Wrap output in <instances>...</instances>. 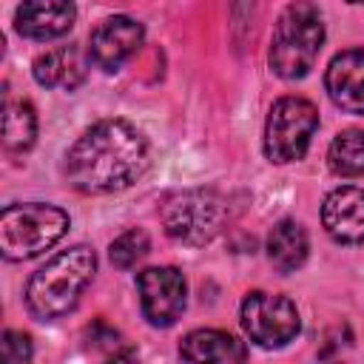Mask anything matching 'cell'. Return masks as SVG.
Listing matches in <instances>:
<instances>
[{
	"instance_id": "obj_1",
	"label": "cell",
	"mask_w": 364,
	"mask_h": 364,
	"mask_svg": "<svg viewBox=\"0 0 364 364\" xmlns=\"http://www.w3.org/2000/svg\"><path fill=\"white\" fill-rule=\"evenodd\" d=\"M148 168V142L125 119L94 122L68 151V185L88 196L131 188Z\"/></svg>"
},
{
	"instance_id": "obj_2",
	"label": "cell",
	"mask_w": 364,
	"mask_h": 364,
	"mask_svg": "<svg viewBox=\"0 0 364 364\" xmlns=\"http://www.w3.org/2000/svg\"><path fill=\"white\" fill-rule=\"evenodd\" d=\"M94 270H97V256L85 245L57 253L28 279L26 287L28 310L43 321H54L65 316L80 301V293L94 279Z\"/></svg>"
},
{
	"instance_id": "obj_3",
	"label": "cell",
	"mask_w": 364,
	"mask_h": 364,
	"mask_svg": "<svg viewBox=\"0 0 364 364\" xmlns=\"http://www.w3.org/2000/svg\"><path fill=\"white\" fill-rule=\"evenodd\" d=\"M321 43H324V23L318 9L307 0L290 3L273 28V40H270L273 71L284 80L304 77L313 68Z\"/></svg>"
},
{
	"instance_id": "obj_4",
	"label": "cell",
	"mask_w": 364,
	"mask_h": 364,
	"mask_svg": "<svg viewBox=\"0 0 364 364\" xmlns=\"http://www.w3.org/2000/svg\"><path fill=\"white\" fill-rule=\"evenodd\" d=\"M68 230V213L54 205H6L0 213V253L9 262L34 259Z\"/></svg>"
},
{
	"instance_id": "obj_5",
	"label": "cell",
	"mask_w": 364,
	"mask_h": 364,
	"mask_svg": "<svg viewBox=\"0 0 364 364\" xmlns=\"http://www.w3.org/2000/svg\"><path fill=\"white\" fill-rule=\"evenodd\" d=\"M318 128V111L304 97H282L264 122V154L270 162H296Z\"/></svg>"
},
{
	"instance_id": "obj_6",
	"label": "cell",
	"mask_w": 364,
	"mask_h": 364,
	"mask_svg": "<svg viewBox=\"0 0 364 364\" xmlns=\"http://www.w3.org/2000/svg\"><path fill=\"white\" fill-rule=\"evenodd\" d=\"M225 216H228V210H225L222 196L213 191H205V188L173 193L162 205L165 233L176 242H185V245L210 242L222 230Z\"/></svg>"
},
{
	"instance_id": "obj_7",
	"label": "cell",
	"mask_w": 364,
	"mask_h": 364,
	"mask_svg": "<svg viewBox=\"0 0 364 364\" xmlns=\"http://www.w3.org/2000/svg\"><path fill=\"white\" fill-rule=\"evenodd\" d=\"M242 327L259 347H284L299 333V310L279 293H247L242 301Z\"/></svg>"
},
{
	"instance_id": "obj_8",
	"label": "cell",
	"mask_w": 364,
	"mask_h": 364,
	"mask_svg": "<svg viewBox=\"0 0 364 364\" xmlns=\"http://www.w3.org/2000/svg\"><path fill=\"white\" fill-rule=\"evenodd\" d=\"M139 304L154 327H171L185 310V276L176 267H148L136 276Z\"/></svg>"
},
{
	"instance_id": "obj_9",
	"label": "cell",
	"mask_w": 364,
	"mask_h": 364,
	"mask_svg": "<svg viewBox=\"0 0 364 364\" xmlns=\"http://www.w3.org/2000/svg\"><path fill=\"white\" fill-rule=\"evenodd\" d=\"M142 37H145V31L136 20H131L125 14L108 17L91 31L88 57L102 71H117L142 46Z\"/></svg>"
},
{
	"instance_id": "obj_10",
	"label": "cell",
	"mask_w": 364,
	"mask_h": 364,
	"mask_svg": "<svg viewBox=\"0 0 364 364\" xmlns=\"http://www.w3.org/2000/svg\"><path fill=\"white\" fill-rule=\"evenodd\" d=\"M324 230L341 245L364 242V188H336L321 205Z\"/></svg>"
},
{
	"instance_id": "obj_11",
	"label": "cell",
	"mask_w": 364,
	"mask_h": 364,
	"mask_svg": "<svg viewBox=\"0 0 364 364\" xmlns=\"http://www.w3.org/2000/svg\"><path fill=\"white\" fill-rule=\"evenodd\" d=\"M324 85L330 100L347 114H364V48H347L327 65Z\"/></svg>"
},
{
	"instance_id": "obj_12",
	"label": "cell",
	"mask_w": 364,
	"mask_h": 364,
	"mask_svg": "<svg viewBox=\"0 0 364 364\" xmlns=\"http://www.w3.org/2000/svg\"><path fill=\"white\" fill-rule=\"evenodd\" d=\"M77 20L74 0H23L17 6L14 26L28 40L63 37Z\"/></svg>"
},
{
	"instance_id": "obj_13",
	"label": "cell",
	"mask_w": 364,
	"mask_h": 364,
	"mask_svg": "<svg viewBox=\"0 0 364 364\" xmlns=\"http://www.w3.org/2000/svg\"><path fill=\"white\" fill-rule=\"evenodd\" d=\"M85 57L77 46H60L34 60V80L46 88H60V91H74L85 80Z\"/></svg>"
},
{
	"instance_id": "obj_14",
	"label": "cell",
	"mask_w": 364,
	"mask_h": 364,
	"mask_svg": "<svg viewBox=\"0 0 364 364\" xmlns=\"http://www.w3.org/2000/svg\"><path fill=\"white\" fill-rule=\"evenodd\" d=\"M179 355L185 361H245L247 358V347L222 330H193L185 336V341L179 344Z\"/></svg>"
},
{
	"instance_id": "obj_15",
	"label": "cell",
	"mask_w": 364,
	"mask_h": 364,
	"mask_svg": "<svg viewBox=\"0 0 364 364\" xmlns=\"http://www.w3.org/2000/svg\"><path fill=\"white\" fill-rule=\"evenodd\" d=\"M307 250H310V242H307V233L299 222L293 219H284L279 222L270 236H267V256L273 262L276 270L282 273H293L304 264L307 259Z\"/></svg>"
},
{
	"instance_id": "obj_16",
	"label": "cell",
	"mask_w": 364,
	"mask_h": 364,
	"mask_svg": "<svg viewBox=\"0 0 364 364\" xmlns=\"http://www.w3.org/2000/svg\"><path fill=\"white\" fill-rule=\"evenodd\" d=\"M37 139V114L28 102H6L3 108V145L11 154H23Z\"/></svg>"
},
{
	"instance_id": "obj_17",
	"label": "cell",
	"mask_w": 364,
	"mask_h": 364,
	"mask_svg": "<svg viewBox=\"0 0 364 364\" xmlns=\"http://www.w3.org/2000/svg\"><path fill=\"white\" fill-rule=\"evenodd\" d=\"M327 162L338 176H364V131L347 128L341 131L327 151Z\"/></svg>"
},
{
	"instance_id": "obj_18",
	"label": "cell",
	"mask_w": 364,
	"mask_h": 364,
	"mask_svg": "<svg viewBox=\"0 0 364 364\" xmlns=\"http://www.w3.org/2000/svg\"><path fill=\"white\" fill-rule=\"evenodd\" d=\"M151 250V242H148V233L139 230V228H131L125 233H119L111 247H108V256H111V264L119 267V270H128L134 267L145 253Z\"/></svg>"
},
{
	"instance_id": "obj_19",
	"label": "cell",
	"mask_w": 364,
	"mask_h": 364,
	"mask_svg": "<svg viewBox=\"0 0 364 364\" xmlns=\"http://www.w3.org/2000/svg\"><path fill=\"white\" fill-rule=\"evenodd\" d=\"M31 358V338L17 330H6L0 341V361L3 364H23Z\"/></svg>"
},
{
	"instance_id": "obj_20",
	"label": "cell",
	"mask_w": 364,
	"mask_h": 364,
	"mask_svg": "<svg viewBox=\"0 0 364 364\" xmlns=\"http://www.w3.org/2000/svg\"><path fill=\"white\" fill-rule=\"evenodd\" d=\"M88 341L94 344V347H100V350H105L108 355H125V353H119V347H122V338H119V333L114 330V327H108L105 321H94L91 327H88Z\"/></svg>"
},
{
	"instance_id": "obj_21",
	"label": "cell",
	"mask_w": 364,
	"mask_h": 364,
	"mask_svg": "<svg viewBox=\"0 0 364 364\" xmlns=\"http://www.w3.org/2000/svg\"><path fill=\"white\" fill-rule=\"evenodd\" d=\"M347 3H364V0H347Z\"/></svg>"
}]
</instances>
